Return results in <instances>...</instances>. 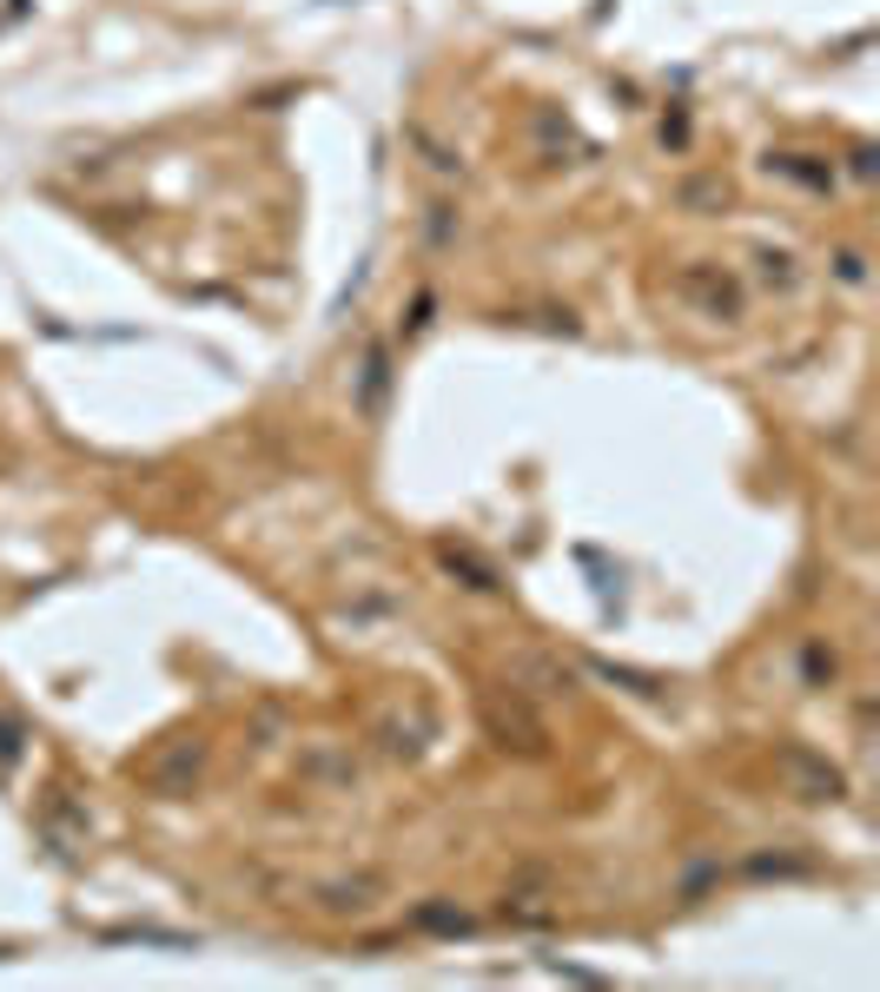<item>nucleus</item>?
I'll return each instance as SVG.
<instances>
[{"instance_id": "1", "label": "nucleus", "mask_w": 880, "mask_h": 992, "mask_svg": "<svg viewBox=\"0 0 880 992\" xmlns=\"http://www.w3.org/2000/svg\"><path fill=\"white\" fill-rule=\"evenodd\" d=\"M669 291L689 305V311H702V318H742V305H749V291L722 271V265H682L676 278H669Z\"/></svg>"}, {"instance_id": "2", "label": "nucleus", "mask_w": 880, "mask_h": 992, "mask_svg": "<svg viewBox=\"0 0 880 992\" xmlns=\"http://www.w3.org/2000/svg\"><path fill=\"white\" fill-rule=\"evenodd\" d=\"M477 708H484V728H490V742H497V748L543 755V742H550V735H543V722H537V715H530V708H523L510 689H490Z\"/></svg>"}, {"instance_id": "3", "label": "nucleus", "mask_w": 880, "mask_h": 992, "mask_svg": "<svg viewBox=\"0 0 880 992\" xmlns=\"http://www.w3.org/2000/svg\"><path fill=\"white\" fill-rule=\"evenodd\" d=\"M199 761H205V748H199L192 735H172V742L139 768V781H146L152 794H185V788L199 781Z\"/></svg>"}, {"instance_id": "4", "label": "nucleus", "mask_w": 880, "mask_h": 992, "mask_svg": "<svg viewBox=\"0 0 880 992\" xmlns=\"http://www.w3.org/2000/svg\"><path fill=\"white\" fill-rule=\"evenodd\" d=\"M782 775H788L795 794H808V801H841V794H848V775H841L828 755H815V748H782Z\"/></svg>"}, {"instance_id": "5", "label": "nucleus", "mask_w": 880, "mask_h": 992, "mask_svg": "<svg viewBox=\"0 0 880 992\" xmlns=\"http://www.w3.org/2000/svg\"><path fill=\"white\" fill-rule=\"evenodd\" d=\"M311 900H318L325 914H371V907L384 900V874H351V881H318V887H311Z\"/></svg>"}, {"instance_id": "6", "label": "nucleus", "mask_w": 880, "mask_h": 992, "mask_svg": "<svg viewBox=\"0 0 880 992\" xmlns=\"http://www.w3.org/2000/svg\"><path fill=\"white\" fill-rule=\"evenodd\" d=\"M298 768H305V781H318V788H351V781H358V761H351L338 742H318Z\"/></svg>"}, {"instance_id": "7", "label": "nucleus", "mask_w": 880, "mask_h": 992, "mask_svg": "<svg viewBox=\"0 0 880 992\" xmlns=\"http://www.w3.org/2000/svg\"><path fill=\"white\" fill-rule=\"evenodd\" d=\"M510 675H517V682H537L530 695H570V669H556L550 655H517Z\"/></svg>"}, {"instance_id": "8", "label": "nucleus", "mask_w": 880, "mask_h": 992, "mask_svg": "<svg viewBox=\"0 0 880 992\" xmlns=\"http://www.w3.org/2000/svg\"><path fill=\"white\" fill-rule=\"evenodd\" d=\"M378 735H384V755H424V735H431V722L384 715V722H378Z\"/></svg>"}, {"instance_id": "9", "label": "nucleus", "mask_w": 880, "mask_h": 992, "mask_svg": "<svg viewBox=\"0 0 880 992\" xmlns=\"http://www.w3.org/2000/svg\"><path fill=\"white\" fill-rule=\"evenodd\" d=\"M444 569H450V576H464V589H497V569H490V563H477L470 550H444Z\"/></svg>"}, {"instance_id": "10", "label": "nucleus", "mask_w": 880, "mask_h": 992, "mask_svg": "<svg viewBox=\"0 0 880 992\" xmlns=\"http://www.w3.org/2000/svg\"><path fill=\"white\" fill-rule=\"evenodd\" d=\"M411 927H424V934H470V914H457V907L431 900V907H417V914H411Z\"/></svg>"}, {"instance_id": "11", "label": "nucleus", "mask_w": 880, "mask_h": 992, "mask_svg": "<svg viewBox=\"0 0 880 992\" xmlns=\"http://www.w3.org/2000/svg\"><path fill=\"white\" fill-rule=\"evenodd\" d=\"M596 675H603V682H616V689H629V695H662V682H656V675H643V669H616V662H596Z\"/></svg>"}, {"instance_id": "12", "label": "nucleus", "mask_w": 880, "mask_h": 992, "mask_svg": "<svg viewBox=\"0 0 880 992\" xmlns=\"http://www.w3.org/2000/svg\"><path fill=\"white\" fill-rule=\"evenodd\" d=\"M411 139H417V146H424V159H431V172H464V159H457V152H450V146H444V139H431V132H424V126H411Z\"/></svg>"}, {"instance_id": "13", "label": "nucleus", "mask_w": 880, "mask_h": 992, "mask_svg": "<svg viewBox=\"0 0 880 992\" xmlns=\"http://www.w3.org/2000/svg\"><path fill=\"white\" fill-rule=\"evenodd\" d=\"M755 265H762V278H768V285H795V278H802V271H795V252H768V245H762V252H755Z\"/></svg>"}, {"instance_id": "14", "label": "nucleus", "mask_w": 880, "mask_h": 992, "mask_svg": "<svg viewBox=\"0 0 880 992\" xmlns=\"http://www.w3.org/2000/svg\"><path fill=\"white\" fill-rule=\"evenodd\" d=\"M378 397H384V344H371V358H364V391H358V404L378 410Z\"/></svg>"}, {"instance_id": "15", "label": "nucleus", "mask_w": 880, "mask_h": 992, "mask_svg": "<svg viewBox=\"0 0 880 992\" xmlns=\"http://www.w3.org/2000/svg\"><path fill=\"white\" fill-rule=\"evenodd\" d=\"M503 920H517V927H550L556 914H550L543 900H503Z\"/></svg>"}, {"instance_id": "16", "label": "nucleus", "mask_w": 880, "mask_h": 992, "mask_svg": "<svg viewBox=\"0 0 880 992\" xmlns=\"http://www.w3.org/2000/svg\"><path fill=\"white\" fill-rule=\"evenodd\" d=\"M835 271H841L848 285H861V278H868V265H861V252H835Z\"/></svg>"}, {"instance_id": "17", "label": "nucleus", "mask_w": 880, "mask_h": 992, "mask_svg": "<svg viewBox=\"0 0 880 992\" xmlns=\"http://www.w3.org/2000/svg\"><path fill=\"white\" fill-rule=\"evenodd\" d=\"M13 748H20V722L0 715V761H13Z\"/></svg>"}, {"instance_id": "18", "label": "nucleus", "mask_w": 880, "mask_h": 992, "mask_svg": "<svg viewBox=\"0 0 880 992\" xmlns=\"http://www.w3.org/2000/svg\"><path fill=\"white\" fill-rule=\"evenodd\" d=\"M431 238H450V205H431Z\"/></svg>"}]
</instances>
